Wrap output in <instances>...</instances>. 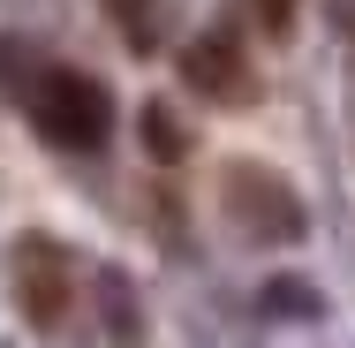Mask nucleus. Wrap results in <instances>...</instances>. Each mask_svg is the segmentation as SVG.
<instances>
[{
  "instance_id": "f257e3e1",
  "label": "nucleus",
  "mask_w": 355,
  "mask_h": 348,
  "mask_svg": "<svg viewBox=\"0 0 355 348\" xmlns=\"http://www.w3.org/2000/svg\"><path fill=\"white\" fill-rule=\"evenodd\" d=\"M23 106H31L38 137L61 144V151H98L106 129H114V99H106V83H91L83 69H38V76H31V91H23Z\"/></svg>"
},
{
  "instance_id": "f03ea898",
  "label": "nucleus",
  "mask_w": 355,
  "mask_h": 348,
  "mask_svg": "<svg viewBox=\"0 0 355 348\" xmlns=\"http://www.w3.org/2000/svg\"><path fill=\"white\" fill-rule=\"evenodd\" d=\"M219 197H227V227H234L242 242H265V250L302 242V227H310L295 182L272 174V167H257V159H234V167L219 174Z\"/></svg>"
},
{
  "instance_id": "7ed1b4c3",
  "label": "nucleus",
  "mask_w": 355,
  "mask_h": 348,
  "mask_svg": "<svg viewBox=\"0 0 355 348\" xmlns=\"http://www.w3.org/2000/svg\"><path fill=\"white\" fill-rule=\"evenodd\" d=\"M15 295H23L31 326H53L69 310V250L46 242V235H23L15 242Z\"/></svg>"
},
{
  "instance_id": "20e7f679",
  "label": "nucleus",
  "mask_w": 355,
  "mask_h": 348,
  "mask_svg": "<svg viewBox=\"0 0 355 348\" xmlns=\"http://www.w3.org/2000/svg\"><path fill=\"white\" fill-rule=\"evenodd\" d=\"M182 76H189V91H205L212 106H242V99H250V61H242L234 31L189 38V46H182Z\"/></svg>"
},
{
  "instance_id": "39448f33",
  "label": "nucleus",
  "mask_w": 355,
  "mask_h": 348,
  "mask_svg": "<svg viewBox=\"0 0 355 348\" xmlns=\"http://www.w3.org/2000/svg\"><path fill=\"white\" fill-rule=\"evenodd\" d=\"M182 122H174V114H166V106H144V151H151V159H159V167H174V159H182Z\"/></svg>"
},
{
  "instance_id": "423d86ee",
  "label": "nucleus",
  "mask_w": 355,
  "mask_h": 348,
  "mask_svg": "<svg viewBox=\"0 0 355 348\" xmlns=\"http://www.w3.org/2000/svg\"><path fill=\"white\" fill-rule=\"evenodd\" d=\"M250 15H257V31H272V38H280L287 23H295V0H250Z\"/></svg>"
},
{
  "instance_id": "0eeeda50",
  "label": "nucleus",
  "mask_w": 355,
  "mask_h": 348,
  "mask_svg": "<svg viewBox=\"0 0 355 348\" xmlns=\"http://www.w3.org/2000/svg\"><path fill=\"white\" fill-rule=\"evenodd\" d=\"M265 303H272V310H318V295H310V288H272V295H265Z\"/></svg>"
},
{
  "instance_id": "6e6552de",
  "label": "nucleus",
  "mask_w": 355,
  "mask_h": 348,
  "mask_svg": "<svg viewBox=\"0 0 355 348\" xmlns=\"http://www.w3.org/2000/svg\"><path fill=\"white\" fill-rule=\"evenodd\" d=\"M333 23H340V38L355 46V0H333Z\"/></svg>"
}]
</instances>
